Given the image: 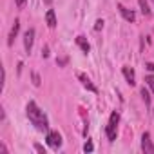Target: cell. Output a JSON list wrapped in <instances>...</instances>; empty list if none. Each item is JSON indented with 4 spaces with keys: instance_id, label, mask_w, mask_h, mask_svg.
Returning <instances> with one entry per match:
<instances>
[{
    "instance_id": "cell-1",
    "label": "cell",
    "mask_w": 154,
    "mask_h": 154,
    "mask_svg": "<svg viewBox=\"0 0 154 154\" xmlns=\"http://www.w3.org/2000/svg\"><path fill=\"white\" fill-rule=\"evenodd\" d=\"M27 116H29V120L33 122V125H35L38 131L47 132V129H49L47 120H45L44 112L36 107V103H35V102H29V103H27Z\"/></svg>"
},
{
    "instance_id": "cell-2",
    "label": "cell",
    "mask_w": 154,
    "mask_h": 154,
    "mask_svg": "<svg viewBox=\"0 0 154 154\" xmlns=\"http://www.w3.org/2000/svg\"><path fill=\"white\" fill-rule=\"evenodd\" d=\"M141 149H143L145 154H154V145L150 141L149 132H143V136H141Z\"/></svg>"
},
{
    "instance_id": "cell-3",
    "label": "cell",
    "mask_w": 154,
    "mask_h": 154,
    "mask_svg": "<svg viewBox=\"0 0 154 154\" xmlns=\"http://www.w3.org/2000/svg\"><path fill=\"white\" fill-rule=\"evenodd\" d=\"M47 143H49L53 149H58V147L62 145V136H60L56 131H51V132H47Z\"/></svg>"
},
{
    "instance_id": "cell-4",
    "label": "cell",
    "mask_w": 154,
    "mask_h": 154,
    "mask_svg": "<svg viewBox=\"0 0 154 154\" xmlns=\"http://www.w3.org/2000/svg\"><path fill=\"white\" fill-rule=\"evenodd\" d=\"M33 40H35V29H27L26 35H24V45H26V51L29 53L31 47H33Z\"/></svg>"
},
{
    "instance_id": "cell-5",
    "label": "cell",
    "mask_w": 154,
    "mask_h": 154,
    "mask_svg": "<svg viewBox=\"0 0 154 154\" xmlns=\"http://www.w3.org/2000/svg\"><path fill=\"white\" fill-rule=\"evenodd\" d=\"M78 78L82 80V84H84V87H85L87 91H91V93H96V91H98V89H96V87L93 85V82L89 80V76H85L84 72H80V74H78Z\"/></svg>"
},
{
    "instance_id": "cell-6",
    "label": "cell",
    "mask_w": 154,
    "mask_h": 154,
    "mask_svg": "<svg viewBox=\"0 0 154 154\" xmlns=\"http://www.w3.org/2000/svg\"><path fill=\"white\" fill-rule=\"evenodd\" d=\"M118 9H120V13H122V17L127 20V22H134L136 20V15H134V11H131V9H127V8H123L122 4L118 6Z\"/></svg>"
},
{
    "instance_id": "cell-7",
    "label": "cell",
    "mask_w": 154,
    "mask_h": 154,
    "mask_svg": "<svg viewBox=\"0 0 154 154\" xmlns=\"http://www.w3.org/2000/svg\"><path fill=\"white\" fill-rule=\"evenodd\" d=\"M45 22H47V26L51 27V29H54L56 27V15H54V11L53 9H47V13H45Z\"/></svg>"
},
{
    "instance_id": "cell-8",
    "label": "cell",
    "mask_w": 154,
    "mask_h": 154,
    "mask_svg": "<svg viewBox=\"0 0 154 154\" xmlns=\"http://www.w3.org/2000/svg\"><path fill=\"white\" fill-rule=\"evenodd\" d=\"M122 71H123V76H125V80H127V84L129 85H134L136 82H134V71L131 69V67H122Z\"/></svg>"
},
{
    "instance_id": "cell-9",
    "label": "cell",
    "mask_w": 154,
    "mask_h": 154,
    "mask_svg": "<svg viewBox=\"0 0 154 154\" xmlns=\"http://www.w3.org/2000/svg\"><path fill=\"white\" fill-rule=\"evenodd\" d=\"M18 29H20V20H15V24H13V27H11V33H9V40H8V44H9V45H13L15 36L18 35Z\"/></svg>"
},
{
    "instance_id": "cell-10",
    "label": "cell",
    "mask_w": 154,
    "mask_h": 154,
    "mask_svg": "<svg viewBox=\"0 0 154 154\" xmlns=\"http://www.w3.org/2000/svg\"><path fill=\"white\" fill-rule=\"evenodd\" d=\"M76 44L82 47V51H84V53H89V51H91V45H89V42H87L84 36H78V38H76Z\"/></svg>"
},
{
    "instance_id": "cell-11",
    "label": "cell",
    "mask_w": 154,
    "mask_h": 154,
    "mask_svg": "<svg viewBox=\"0 0 154 154\" xmlns=\"http://www.w3.org/2000/svg\"><path fill=\"white\" fill-rule=\"evenodd\" d=\"M105 132H107V138H109L111 141H114V140H116V127H111V125H107Z\"/></svg>"
},
{
    "instance_id": "cell-12",
    "label": "cell",
    "mask_w": 154,
    "mask_h": 154,
    "mask_svg": "<svg viewBox=\"0 0 154 154\" xmlns=\"http://www.w3.org/2000/svg\"><path fill=\"white\" fill-rule=\"evenodd\" d=\"M140 2V8H141V13L145 15V17H149L150 15V8H149V4L145 2V0H138Z\"/></svg>"
},
{
    "instance_id": "cell-13",
    "label": "cell",
    "mask_w": 154,
    "mask_h": 154,
    "mask_svg": "<svg viewBox=\"0 0 154 154\" xmlns=\"http://www.w3.org/2000/svg\"><path fill=\"white\" fill-rule=\"evenodd\" d=\"M118 122H120V114H118V112H112V114H111V120H109V125H111V127H116Z\"/></svg>"
},
{
    "instance_id": "cell-14",
    "label": "cell",
    "mask_w": 154,
    "mask_h": 154,
    "mask_svg": "<svg viewBox=\"0 0 154 154\" xmlns=\"http://www.w3.org/2000/svg\"><path fill=\"white\" fill-rule=\"evenodd\" d=\"M141 96H143V100H145V103H147V105H150V94H149V91H147L145 87L141 89Z\"/></svg>"
},
{
    "instance_id": "cell-15",
    "label": "cell",
    "mask_w": 154,
    "mask_h": 154,
    "mask_svg": "<svg viewBox=\"0 0 154 154\" xmlns=\"http://www.w3.org/2000/svg\"><path fill=\"white\" fill-rule=\"evenodd\" d=\"M145 82H147V85L152 89V93H154V76L150 74V76H147V78H145Z\"/></svg>"
},
{
    "instance_id": "cell-16",
    "label": "cell",
    "mask_w": 154,
    "mask_h": 154,
    "mask_svg": "<svg viewBox=\"0 0 154 154\" xmlns=\"http://www.w3.org/2000/svg\"><path fill=\"white\" fill-rule=\"evenodd\" d=\"M84 150H85V152H93V150H94V145H93V141H87V143L84 145Z\"/></svg>"
},
{
    "instance_id": "cell-17",
    "label": "cell",
    "mask_w": 154,
    "mask_h": 154,
    "mask_svg": "<svg viewBox=\"0 0 154 154\" xmlns=\"http://www.w3.org/2000/svg\"><path fill=\"white\" fill-rule=\"evenodd\" d=\"M33 84H35V85H36V87H38V85H40V76H38V74H36V72H33Z\"/></svg>"
},
{
    "instance_id": "cell-18",
    "label": "cell",
    "mask_w": 154,
    "mask_h": 154,
    "mask_svg": "<svg viewBox=\"0 0 154 154\" xmlns=\"http://www.w3.org/2000/svg\"><path fill=\"white\" fill-rule=\"evenodd\" d=\"M102 27H103V20L100 18V20H96V24H94V29H96V31H100Z\"/></svg>"
},
{
    "instance_id": "cell-19",
    "label": "cell",
    "mask_w": 154,
    "mask_h": 154,
    "mask_svg": "<svg viewBox=\"0 0 154 154\" xmlns=\"http://www.w3.org/2000/svg\"><path fill=\"white\" fill-rule=\"evenodd\" d=\"M35 150H36V152H42V154H45V149H44L40 143H35Z\"/></svg>"
},
{
    "instance_id": "cell-20",
    "label": "cell",
    "mask_w": 154,
    "mask_h": 154,
    "mask_svg": "<svg viewBox=\"0 0 154 154\" xmlns=\"http://www.w3.org/2000/svg\"><path fill=\"white\" fill-rule=\"evenodd\" d=\"M42 54H44V58H47V56H49V47H44V51H42Z\"/></svg>"
},
{
    "instance_id": "cell-21",
    "label": "cell",
    "mask_w": 154,
    "mask_h": 154,
    "mask_svg": "<svg viewBox=\"0 0 154 154\" xmlns=\"http://www.w3.org/2000/svg\"><path fill=\"white\" fill-rule=\"evenodd\" d=\"M58 62V65H65L67 63V58H60V60H56Z\"/></svg>"
},
{
    "instance_id": "cell-22",
    "label": "cell",
    "mask_w": 154,
    "mask_h": 154,
    "mask_svg": "<svg viewBox=\"0 0 154 154\" xmlns=\"http://www.w3.org/2000/svg\"><path fill=\"white\" fill-rule=\"evenodd\" d=\"M145 67H147L149 71H154V63H152V62H149V63H145Z\"/></svg>"
},
{
    "instance_id": "cell-23",
    "label": "cell",
    "mask_w": 154,
    "mask_h": 154,
    "mask_svg": "<svg viewBox=\"0 0 154 154\" xmlns=\"http://www.w3.org/2000/svg\"><path fill=\"white\" fill-rule=\"evenodd\" d=\"M17 6H18V8H24V6H26V0H17Z\"/></svg>"
}]
</instances>
